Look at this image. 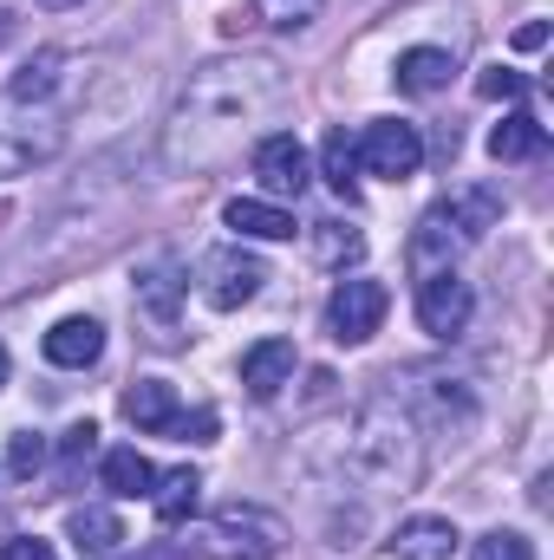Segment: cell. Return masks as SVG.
Returning <instances> with one entry per match:
<instances>
[{
	"instance_id": "obj_1",
	"label": "cell",
	"mask_w": 554,
	"mask_h": 560,
	"mask_svg": "<svg viewBox=\"0 0 554 560\" xmlns=\"http://www.w3.org/2000/svg\"><path fill=\"white\" fill-rule=\"evenodd\" d=\"M280 92H287V72L268 52H235V59L196 66L163 125V163L189 170V176L209 163H229L242 138L280 105Z\"/></svg>"
},
{
	"instance_id": "obj_2",
	"label": "cell",
	"mask_w": 554,
	"mask_h": 560,
	"mask_svg": "<svg viewBox=\"0 0 554 560\" xmlns=\"http://www.w3.org/2000/svg\"><path fill=\"white\" fill-rule=\"evenodd\" d=\"M417 469H424V443H417V423L392 405V398H372L353 411L346 430V476L372 495L385 489H412Z\"/></svg>"
},
{
	"instance_id": "obj_3",
	"label": "cell",
	"mask_w": 554,
	"mask_h": 560,
	"mask_svg": "<svg viewBox=\"0 0 554 560\" xmlns=\"http://www.w3.org/2000/svg\"><path fill=\"white\" fill-rule=\"evenodd\" d=\"M59 143H66V125H59L53 105H26V98L0 92V183L53 163Z\"/></svg>"
},
{
	"instance_id": "obj_4",
	"label": "cell",
	"mask_w": 554,
	"mask_h": 560,
	"mask_svg": "<svg viewBox=\"0 0 554 560\" xmlns=\"http://www.w3.org/2000/svg\"><path fill=\"white\" fill-rule=\"evenodd\" d=\"M189 548L209 560H275L287 548V528H280L275 515H262V509H222Z\"/></svg>"
},
{
	"instance_id": "obj_5",
	"label": "cell",
	"mask_w": 554,
	"mask_h": 560,
	"mask_svg": "<svg viewBox=\"0 0 554 560\" xmlns=\"http://www.w3.org/2000/svg\"><path fill=\"white\" fill-rule=\"evenodd\" d=\"M353 156H359L366 176H379V183H405V176L424 170V131L405 125V118H372V125L353 138Z\"/></svg>"
},
{
	"instance_id": "obj_6",
	"label": "cell",
	"mask_w": 554,
	"mask_h": 560,
	"mask_svg": "<svg viewBox=\"0 0 554 560\" xmlns=\"http://www.w3.org/2000/svg\"><path fill=\"white\" fill-rule=\"evenodd\" d=\"M385 313H392L385 280L353 275V280H339V287H333V300H326V332H333L339 346H366V339L385 326Z\"/></svg>"
},
{
	"instance_id": "obj_7",
	"label": "cell",
	"mask_w": 554,
	"mask_h": 560,
	"mask_svg": "<svg viewBox=\"0 0 554 560\" xmlns=\"http://www.w3.org/2000/svg\"><path fill=\"white\" fill-rule=\"evenodd\" d=\"M249 163H255V183H262L268 202L307 196V183H313V156H307V143L293 138V131H268L249 150Z\"/></svg>"
},
{
	"instance_id": "obj_8",
	"label": "cell",
	"mask_w": 554,
	"mask_h": 560,
	"mask_svg": "<svg viewBox=\"0 0 554 560\" xmlns=\"http://www.w3.org/2000/svg\"><path fill=\"white\" fill-rule=\"evenodd\" d=\"M262 255H249L242 242H229V248H216L209 261H203V300L216 306V313H235V306H249L255 293H262Z\"/></svg>"
},
{
	"instance_id": "obj_9",
	"label": "cell",
	"mask_w": 554,
	"mask_h": 560,
	"mask_svg": "<svg viewBox=\"0 0 554 560\" xmlns=\"http://www.w3.org/2000/svg\"><path fill=\"white\" fill-rule=\"evenodd\" d=\"M470 313H476V293H470V280L457 275V268L417 280V326L430 339H457L470 326Z\"/></svg>"
},
{
	"instance_id": "obj_10",
	"label": "cell",
	"mask_w": 554,
	"mask_h": 560,
	"mask_svg": "<svg viewBox=\"0 0 554 560\" xmlns=\"http://www.w3.org/2000/svg\"><path fill=\"white\" fill-rule=\"evenodd\" d=\"M39 352H46L59 372H85V365H99V359H105V326H99V319H85V313H72V319L46 326Z\"/></svg>"
},
{
	"instance_id": "obj_11",
	"label": "cell",
	"mask_w": 554,
	"mask_h": 560,
	"mask_svg": "<svg viewBox=\"0 0 554 560\" xmlns=\"http://www.w3.org/2000/svg\"><path fill=\"white\" fill-rule=\"evenodd\" d=\"M470 242H463V229L443 215V202L417 222V235H412V275L424 280V275H443V268H457V255H463Z\"/></svg>"
},
{
	"instance_id": "obj_12",
	"label": "cell",
	"mask_w": 554,
	"mask_h": 560,
	"mask_svg": "<svg viewBox=\"0 0 554 560\" xmlns=\"http://www.w3.org/2000/svg\"><path fill=\"white\" fill-rule=\"evenodd\" d=\"M457 522H443V515H412V522H399V535L385 541V555L392 560H450L457 555Z\"/></svg>"
},
{
	"instance_id": "obj_13",
	"label": "cell",
	"mask_w": 554,
	"mask_h": 560,
	"mask_svg": "<svg viewBox=\"0 0 554 560\" xmlns=\"http://www.w3.org/2000/svg\"><path fill=\"white\" fill-rule=\"evenodd\" d=\"M293 365H300L293 339H262V346H249V352H242V385H249V398H275L280 385H293Z\"/></svg>"
},
{
	"instance_id": "obj_14",
	"label": "cell",
	"mask_w": 554,
	"mask_h": 560,
	"mask_svg": "<svg viewBox=\"0 0 554 560\" xmlns=\"http://www.w3.org/2000/svg\"><path fill=\"white\" fill-rule=\"evenodd\" d=\"M222 222L235 229V242H293V215L268 196H235L222 209Z\"/></svg>"
},
{
	"instance_id": "obj_15",
	"label": "cell",
	"mask_w": 554,
	"mask_h": 560,
	"mask_svg": "<svg viewBox=\"0 0 554 560\" xmlns=\"http://www.w3.org/2000/svg\"><path fill=\"white\" fill-rule=\"evenodd\" d=\"M125 418L138 423L143 436H176L183 405H176V392H170L163 378H138V385L125 392Z\"/></svg>"
},
{
	"instance_id": "obj_16",
	"label": "cell",
	"mask_w": 554,
	"mask_h": 560,
	"mask_svg": "<svg viewBox=\"0 0 554 560\" xmlns=\"http://www.w3.org/2000/svg\"><path fill=\"white\" fill-rule=\"evenodd\" d=\"M450 72H457V59H450L443 46H412V52H399V66H392L399 92H412V98L443 92V85H450Z\"/></svg>"
},
{
	"instance_id": "obj_17",
	"label": "cell",
	"mask_w": 554,
	"mask_h": 560,
	"mask_svg": "<svg viewBox=\"0 0 554 560\" xmlns=\"http://www.w3.org/2000/svg\"><path fill=\"white\" fill-rule=\"evenodd\" d=\"M99 482L118 495V502H138V495H150V482H157V469H150V456L143 450H105V463H99Z\"/></svg>"
},
{
	"instance_id": "obj_18",
	"label": "cell",
	"mask_w": 554,
	"mask_h": 560,
	"mask_svg": "<svg viewBox=\"0 0 554 560\" xmlns=\"http://www.w3.org/2000/svg\"><path fill=\"white\" fill-rule=\"evenodd\" d=\"M196 502H203V476L196 469H170V476L150 482V509H157L163 528H176L183 515H196Z\"/></svg>"
},
{
	"instance_id": "obj_19",
	"label": "cell",
	"mask_w": 554,
	"mask_h": 560,
	"mask_svg": "<svg viewBox=\"0 0 554 560\" xmlns=\"http://www.w3.org/2000/svg\"><path fill=\"white\" fill-rule=\"evenodd\" d=\"M549 150V131L529 118V112H509L496 131H489V156L496 163H529V156H542Z\"/></svg>"
},
{
	"instance_id": "obj_20",
	"label": "cell",
	"mask_w": 554,
	"mask_h": 560,
	"mask_svg": "<svg viewBox=\"0 0 554 560\" xmlns=\"http://www.w3.org/2000/svg\"><path fill=\"white\" fill-rule=\"evenodd\" d=\"M66 535L79 541V555H118L125 548V522L112 509H72L66 515Z\"/></svg>"
},
{
	"instance_id": "obj_21",
	"label": "cell",
	"mask_w": 554,
	"mask_h": 560,
	"mask_svg": "<svg viewBox=\"0 0 554 560\" xmlns=\"http://www.w3.org/2000/svg\"><path fill=\"white\" fill-rule=\"evenodd\" d=\"M138 300H143V313L170 332V326H176V300H183V280H176V268H170V261H150V268L138 275Z\"/></svg>"
},
{
	"instance_id": "obj_22",
	"label": "cell",
	"mask_w": 554,
	"mask_h": 560,
	"mask_svg": "<svg viewBox=\"0 0 554 560\" xmlns=\"http://www.w3.org/2000/svg\"><path fill=\"white\" fill-rule=\"evenodd\" d=\"M443 215L463 229V242H483V235L496 229V215H503V196H489V189H457V196L443 202Z\"/></svg>"
},
{
	"instance_id": "obj_23",
	"label": "cell",
	"mask_w": 554,
	"mask_h": 560,
	"mask_svg": "<svg viewBox=\"0 0 554 560\" xmlns=\"http://www.w3.org/2000/svg\"><path fill=\"white\" fill-rule=\"evenodd\" d=\"M320 176H326V189L333 196H359V156H353V138L346 131H326V150H320Z\"/></svg>"
},
{
	"instance_id": "obj_24",
	"label": "cell",
	"mask_w": 554,
	"mask_h": 560,
	"mask_svg": "<svg viewBox=\"0 0 554 560\" xmlns=\"http://www.w3.org/2000/svg\"><path fill=\"white\" fill-rule=\"evenodd\" d=\"M313 255H320L326 268H346V261L366 255V235H359L353 222H313Z\"/></svg>"
},
{
	"instance_id": "obj_25",
	"label": "cell",
	"mask_w": 554,
	"mask_h": 560,
	"mask_svg": "<svg viewBox=\"0 0 554 560\" xmlns=\"http://www.w3.org/2000/svg\"><path fill=\"white\" fill-rule=\"evenodd\" d=\"M470 560H535V541L516 535V528H489L470 541Z\"/></svg>"
},
{
	"instance_id": "obj_26",
	"label": "cell",
	"mask_w": 554,
	"mask_h": 560,
	"mask_svg": "<svg viewBox=\"0 0 554 560\" xmlns=\"http://www.w3.org/2000/svg\"><path fill=\"white\" fill-rule=\"evenodd\" d=\"M320 7H326V0H255V13H262L268 26H280V33H307V26L320 20Z\"/></svg>"
},
{
	"instance_id": "obj_27",
	"label": "cell",
	"mask_w": 554,
	"mask_h": 560,
	"mask_svg": "<svg viewBox=\"0 0 554 560\" xmlns=\"http://www.w3.org/2000/svg\"><path fill=\"white\" fill-rule=\"evenodd\" d=\"M7 469H13L20 482H33V476L46 469V436H39V430H13V436H7Z\"/></svg>"
},
{
	"instance_id": "obj_28",
	"label": "cell",
	"mask_w": 554,
	"mask_h": 560,
	"mask_svg": "<svg viewBox=\"0 0 554 560\" xmlns=\"http://www.w3.org/2000/svg\"><path fill=\"white\" fill-rule=\"evenodd\" d=\"M476 92H483V98H503V105H516V98L529 92V79H522L516 66H489V72L476 79Z\"/></svg>"
},
{
	"instance_id": "obj_29",
	"label": "cell",
	"mask_w": 554,
	"mask_h": 560,
	"mask_svg": "<svg viewBox=\"0 0 554 560\" xmlns=\"http://www.w3.org/2000/svg\"><path fill=\"white\" fill-rule=\"evenodd\" d=\"M0 560H53V541H39V535H13V541H0Z\"/></svg>"
},
{
	"instance_id": "obj_30",
	"label": "cell",
	"mask_w": 554,
	"mask_h": 560,
	"mask_svg": "<svg viewBox=\"0 0 554 560\" xmlns=\"http://www.w3.org/2000/svg\"><path fill=\"white\" fill-rule=\"evenodd\" d=\"M516 46H522V52H542V46H549V26H542V20L516 26Z\"/></svg>"
},
{
	"instance_id": "obj_31",
	"label": "cell",
	"mask_w": 554,
	"mask_h": 560,
	"mask_svg": "<svg viewBox=\"0 0 554 560\" xmlns=\"http://www.w3.org/2000/svg\"><path fill=\"white\" fill-rule=\"evenodd\" d=\"M7 372H13V359H7V346H0V385H7Z\"/></svg>"
},
{
	"instance_id": "obj_32",
	"label": "cell",
	"mask_w": 554,
	"mask_h": 560,
	"mask_svg": "<svg viewBox=\"0 0 554 560\" xmlns=\"http://www.w3.org/2000/svg\"><path fill=\"white\" fill-rule=\"evenodd\" d=\"M39 7H79V0H39Z\"/></svg>"
}]
</instances>
